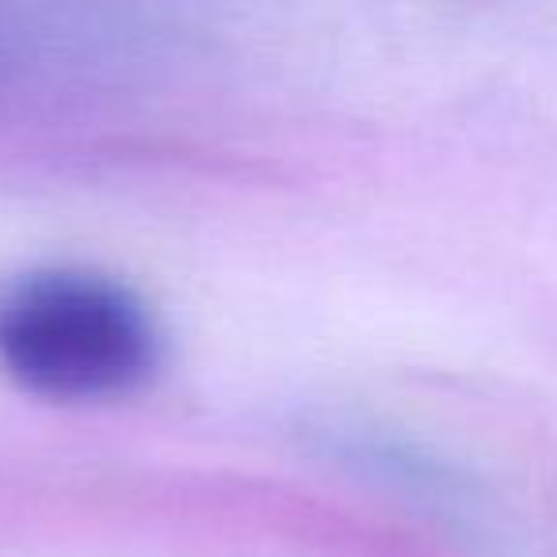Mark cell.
<instances>
[{
  "label": "cell",
  "instance_id": "6da1fadb",
  "mask_svg": "<svg viewBox=\"0 0 557 557\" xmlns=\"http://www.w3.org/2000/svg\"><path fill=\"white\" fill-rule=\"evenodd\" d=\"M164 359L149 306L88 268H39L0 283V367L50 401L138 394Z\"/></svg>",
  "mask_w": 557,
  "mask_h": 557
}]
</instances>
